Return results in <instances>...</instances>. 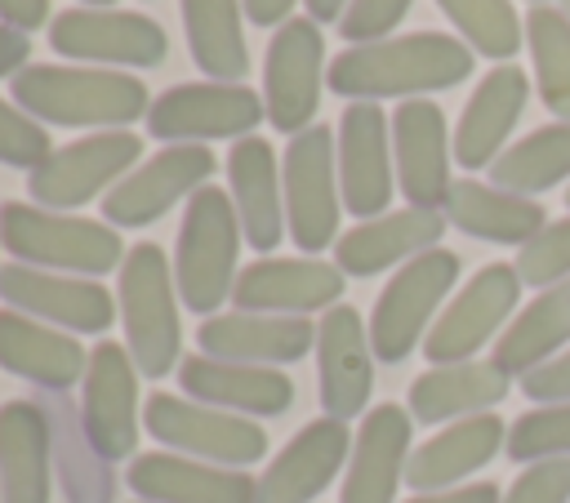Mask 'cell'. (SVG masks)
Wrapping results in <instances>:
<instances>
[{"instance_id":"cell-12","label":"cell","mask_w":570,"mask_h":503,"mask_svg":"<svg viewBox=\"0 0 570 503\" xmlns=\"http://www.w3.org/2000/svg\"><path fill=\"white\" fill-rule=\"evenodd\" d=\"M321 58L325 40L312 18H289L276 27L263 62V107L281 134L312 129V116L321 107Z\"/></svg>"},{"instance_id":"cell-35","label":"cell","mask_w":570,"mask_h":503,"mask_svg":"<svg viewBox=\"0 0 570 503\" xmlns=\"http://www.w3.org/2000/svg\"><path fill=\"white\" fill-rule=\"evenodd\" d=\"M570 343V280L539 289L512 320L508 329L494 338V365L508 378H525L530 369L548 365L552 356H561V347Z\"/></svg>"},{"instance_id":"cell-39","label":"cell","mask_w":570,"mask_h":503,"mask_svg":"<svg viewBox=\"0 0 570 503\" xmlns=\"http://www.w3.org/2000/svg\"><path fill=\"white\" fill-rule=\"evenodd\" d=\"M436 4L463 31L468 49H476L494 62H508L525 40V22L517 18L512 0H436Z\"/></svg>"},{"instance_id":"cell-2","label":"cell","mask_w":570,"mask_h":503,"mask_svg":"<svg viewBox=\"0 0 570 503\" xmlns=\"http://www.w3.org/2000/svg\"><path fill=\"white\" fill-rule=\"evenodd\" d=\"M13 102L31 116V120H49V125H102V129H120L129 120H138L142 111H151L147 102V85L125 76V71H94V67H58V62H36L22 67L13 76Z\"/></svg>"},{"instance_id":"cell-46","label":"cell","mask_w":570,"mask_h":503,"mask_svg":"<svg viewBox=\"0 0 570 503\" xmlns=\"http://www.w3.org/2000/svg\"><path fill=\"white\" fill-rule=\"evenodd\" d=\"M499 485L494 481H472V485H454V490H436V494H414L405 503H499Z\"/></svg>"},{"instance_id":"cell-49","label":"cell","mask_w":570,"mask_h":503,"mask_svg":"<svg viewBox=\"0 0 570 503\" xmlns=\"http://www.w3.org/2000/svg\"><path fill=\"white\" fill-rule=\"evenodd\" d=\"M240 4L254 27H281V22H289L285 13H294V0H240Z\"/></svg>"},{"instance_id":"cell-51","label":"cell","mask_w":570,"mask_h":503,"mask_svg":"<svg viewBox=\"0 0 570 503\" xmlns=\"http://www.w3.org/2000/svg\"><path fill=\"white\" fill-rule=\"evenodd\" d=\"M557 9H561V13H566V18H570V0H561V4H557Z\"/></svg>"},{"instance_id":"cell-50","label":"cell","mask_w":570,"mask_h":503,"mask_svg":"<svg viewBox=\"0 0 570 503\" xmlns=\"http://www.w3.org/2000/svg\"><path fill=\"white\" fill-rule=\"evenodd\" d=\"M303 9H307V18L321 27V22H338L343 9H347V0H303Z\"/></svg>"},{"instance_id":"cell-19","label":"cell","mask_w":570,"mask_h":503,"mask_svg":"<svg viewBox=\"0 0 570 503\" xmlns=\"http://www.w3.org/2000/svg\"><path fill=\"white\" fill-rule=\"evenodd\" d=\"M316 383L330 418L347 423L370 405V387H374L370 325L347 303H334L316 325Z\"/></svg>"},{"instance_id":"cell-1","label":"cell","mask_w":570,"mask_h":503,"mask_svg":"<svg viewBox=\"0 0 570 503\" xmlns=\"http://www.w3.org/2000/svg\"><path fill=\"white\" fill-rule=\"evenodd\" d=\"M472 76V49L445 31H410L387 36L374 45L343 49L325 85L352 102H379V98H419L436 89H454Z\"/></svg>"},{"instance_id":"cell-28","label":"cell","mask_w":570,"mask_h":503,"mask_svg":"<svg viewBox=\"0 0 570 503\" xmlns=\"http://www.w3.org/2000/svg\"><path fill=\"white\" fill-rule=\"evenodd\" d=\"M508 445V423L490 414H472L459 423H445L436 436H428L419 450H410L405 485L414 494H436L463 485L472 472H481L499 450Z\"/></svg>"},{"instance_id":"cell-41","label":"cell","mask_w":570,"mask_h":503,"mask_svg":"<svg viewBox=\"0 0 570 503\" xmlns=\"http://www.w3.org/2000/svg\"><path fill=\"white\" fill-rule=\"evenodd\" d=\"M512 267H517L521 285H534V289H552V285L570 280V214L552 218L534 240H525L517 249Z\"/></svg>"},{"instance_id":"cell-21","label":"cell","mask_w":570,"mask_h":503,"mask_svg":"<svg viewBox=\"0 0 570 503\" xmlns=\"http://www.w3.org/2000/svg\"><path fill=\"white\" fill-rule=\"evenodd\" d=\"M200 356L240 361V365H294L316 347V325L307 316H263V312H223L205 316L196 329Z\"/></svg>"},{"instance_id":"cell-20","label":"cell","mask_w":570,"mask_h":503,"mask_svg":"<svg viewBox=\"0 0 570 503\" xmlns=\"http://www.w3.org/2000/svg\"><path fill=\"white\" fill-rule=\"evenodd\" d=\"M343 298V272L321 258H258L236 276L232 303L263 316H307L330 312Z\"/></svg>"},{"instance_id":"cell-5","label":"cell","mask_w":570,"mask_h":503,"mask_svg":"<svg viewBox=\"0 0 570 503\" xmlns=\"http://www.w3.org/2000/svg\"><path fill=\"white\" fill-rule=\"evenodd\" d=\"M0 245L27 267L71 272L89 280L125 263V245L111 223L53 214V209H36L22 200L0 205Z\"/></svg>"},{"instance_id":"cell-22","label":"cell","mask_w":570,"mask_h":503,"mask_svg":"<svg viewBox=\"0 0 570 503\" xmlns=\"http://www.w3.org/2000/svg\"><path fill=\"white\" fill-rule=\"evenodd\" d=\"M352 432L343 418H312L258 476L254 503H312L347 463Z\"/></svg>"},{"instance_id":"cell-15","label":"cell","mask_w":570,"mask_h":503,"mask_svg":"<svg viewBox=\"0 0 570 503\" xmlns=\"http://www.w3.org/2000/svg\"><path fill=\"white\" fill-rule=\"evenodd\" d=\"M392 116L379 102H347L338 116V191L347 214L379 218L392 200Z\"/></svg>"},{"instance_id":"cell-32","label":"cell","mask_w":570,"mask_h":503,"mask_svg":"<svg viewBox=\"0 0 570 503\" xmlns=\"http://www.w3.org/2000/svg\"><path fill=\"white\" fill-rule=\"evenodd\" d=\"M441 214L463 236H476L490 245H517V249L548 227V209L539 200L503 191L494 183H476V178H454Z\"/></svg>"},{"instance_id":"cell-44","label":"cell","mask_w":570,"mask_h":503,"mask_svg":"<svg viewBox=\"0 0 570 503\" xmlns=\"http://www.w3.org/2000/svg\"><path fill=\"white\" fill-rule=\"evenodd\" d=\"M499 503H570V458L530 463Z\"/></svg>"},{"instance_id":"cell-31","label":"cell","mask_w":570,"mask_h":503,"mask_svg":"<svg viewBox=\"0 0 570 503\" xmlns=\"http://www.w3.org/2000/svg\"><path fill=\"white\" fill-rule=\"evenodd\" d=\"M40 410L49 418V450H53V476L62 485V499L67 503H116L111 458H102L98 445L89 441L80 405H71L67 392H45Z\"/></svg>"},{"instance_id":"cell-6","label":"cell","mask_w":570,"mask_h":503,"mask_svg":"<svg viewBox=\"0 0 570 503\" xmlns=\"http://www.w3.org/2000/svg\"><path fill=\"white\" fill-rule=\"evenodd\" d=\"M459 280V254L454 249H428L396 267V276L383 285L370 312V347L374 361L401 365L436 325V307L450 298Z\"/></svg>"},{"instance_id":"cell-18","label":"cell","mask_w":570,"mask_h":503,"mask_svg":"<svg viewBox=\"0 0 570 503\" xmlns=\"http://www.w3.org/2000/svg\"><path fill=\"white\" fill-rule=\"evenodd\" d=\"M0 298L13 312L53 320L67 334H102L116 320V303L98 280L62 276V272L27 267V263H4L0 267Z\"/></svg>"},{"instance_id":"cell-11","label":"cell","mask_w":570,"mask_h":503,"mask_svg":"<svg viewBox=\"0 0 570 503\" xmlns=\"http://www.w3.org/2000/svg\"><path fill=\"white\" fill-rule=\"evenodd\" d=\"M214 178V151L200 142H174L129 169L102 200V218L111 227H147L169 214L183 196H196Z\"/></svg>"},{"instance_id":"cell-40","label":"cell","mask_w":570,"mask_h":503,"mask_svg":"<svg viewBox=\"0 0 570 503\" xmlns=\"http://www.w3.org/2000/svg\"><path fill=\"white\" fill-rule=\"evenodd\" d=\"M508 458L512 463H543V458H570V401L561 405H534L517 423H508Z\"/></svg>"},{"instance_id":"cell-30","label":"cell","mask_w":570,"mask_h":503,"mask_svg":"<svg viewBox=\"0 0 570 503\" xmlns=\"http://www.w3.org/2000/svg\"><path fill=\"white\" fill-rule=\"evenodd\" d=\"M0 369L36 383L40 392H67L89 369V352L76 343V334L40 325L36 316H22L13 307L0 312Z\"/></svg>"},{"instance_id":"cell-48","label":"cell","mask_w":570,"mask_h":503,"mask_svg":"<svg viewBox=\"0 0 570 503\" xmlns=\"http://www.w3.org/2000/svg\"><path fill=\"white\" fill-rule=\"evenodd\" d=\"M27 53H31L27 31H13L0 22V76H18L27 67Z\"/></svg>"},{"instance_id":"cell-25","label":"cell","mask_w":570,"mask_h":503,"mask_svg":"<svg viewBox=\"0 0 570 503\" xmlns=\"http://www.w3.org/2000/svg\"><path fill=\"white\" fill-rule=\"evenodd\" d=\"M525 98L530 80L517 62H499L494 71H485L454 125V160L463 169H490L503 156V142L525 111Z\"/></svg>"},{"instance_id":"cell-8","label":"cell","mask_w":570,"mask_h":503,"mask_svg":"<svg viewBox=\"0 0 570 503\" xmlns=\"http://www.w3.org/2000/svg\"><path fill=\"white\" fill-rule=\"evenodd\" d=\"M281 191H285V227L289 240L303 254H321L338 231V151L330 125H312L289 138L285 165H281Z\"/></svg>"},{"instance_id":"cell-17","label":"cell","mask_w":570,"mask_h":503,"mask_svg":"<svg viewBox=\"0 0 570 503\" xmlns=\"http://www.w3.org/2000/svg\"><path fill=\"white\" fill-rule=\"evenodd\" d=\"M392 160H396V187L414 209H445V196L454 187L450 160L454 142L445 134V111L428 98H405L392 111Z\"/></svg>"},{"instance_id":"cell-29","label":"cell","mask_w":570,"mask_h":503,"mask_svg":"<svg viewBox=\"0 0 570 503\" xmlns=\"http://www.w3.org/2000/svg\"><path fill=\"white\" fill-rule=\"evenodd\" d=\"M227 183L232 205L240 218V236L249 249H276L285 236V191H281V165L267 138H236L227 151Z\"/></svg>"},{"instance_id":"cell-54","label":"cell","mask_w":570,"mask_h":503,"mask_svg":"<svg viewBox=\"0 0 570 503\" xmlns=\"http://www.w3.org/2000/svg\"><path fill=\"white\" fill-rule=\"evenodd\" d=\"M534 4H543V0H534Z\"/></svg>"},{"instance_id":"cell-4","label":"cell","mask_w":570,"mask_h":503,"mask_svg":"<svg viewBox=\"0 0 570 503\" xmlns=\"http://www.w3.org/2000/svg\"><path fill=\"white\" fill-rule=\"evenodd\" d=\"M120 320H125V347L142 378H165L178 369L183 325H178V285L165 249L156 240H142L120 263Z\"/></svg>"},{"instance_id":"cell-33","label":"cell","mask_w":570,"mask_h":503,"mask_svg":"<svg viewBox=\"0 0 570 503\" xmlns=\"http://www.w3.org/2000/svg\"><path fill=\"white\" fill-rule=\"evenodd\" d=\"M53 450L40 401L0 405V503H49Z\"/></svg>"},{"instance_id":"cell-26","label":"cell","mask_w":570,"mask_h":503,"mask_svg":"<svg viewBox=\"0 0 570 503\" xmlns=\"http://www.w3.org/2000/svg\"><path fill=\"white\" fill-rule=\"evenodd\" d=\"M445 231V214L441 209H392L379 218L356 223L352 231H343L334 240V267L343 276H379L392 263H410L428 249H436Z\"/></svg>"},{"instance_id":"cell-23","label":"cell","mask_w":570,"mask_h":503,"mask_svg":"<svg viewBox=\"0 0 570 503\" xmlns=\"http://www.w3.org/2000/svg\"><path fill=\"white\" fill-rule=\"evenodd\" d=\"M405 463H410V410L392 401L365 410L347 454L338 503H392L405 481Z\"/></svg>"},{"instance_id":"cell-7","label":"cell","mask_w":570,"mask_h":503,"mask_svg":"<svg viewBox=\"0 0 570 503\" xmlns=\"http://www.w3.org/2000/svg\"><path fill=\"white\" fill-rule=\"evenodd\" d=\"M142 423L160 445H169L174 454L200 458V463L245 467V463H258L267 454V432L258 423H249L245 414L200 405L191 396L151 392L142 405Z\"/></svg>"},{"instance_id":"cell-16","label":"cell","mask_w":570,"mask_h":503,"mask_svg":"<svg viewBox=\"0 0 570 503\" xmlns=\"http://www.w3.org/2000/svg\"><path fill=\"white\" fill-rule=\"evenodd\" d=\"M80 418L102 458H129L138 445V365L129 347L102 338L89 347Z\"/></svg>"},{"instance_id":"cell-43","label":"cell","mask_w":570,"mask_h":503,"mask_svg":"<svg viewBox=\"0 0 570 503\" xmlns=\"http://www.w3.org/2000/svg\"><path fill=\"white\" fill-rule=\"evenodd\" d=\"M414 0H347L343 18H338V31L347 45H374V40H387L392 27L410 13Z\"/></svg>"},{"instance_id":"cell-13","label":"cell","mask_w":570,"mask_h":503,"mask_svg":"<svg viewBox=\"0 0 570 503\" xmlns=\"http://www.w3.org/2000/svg\"><path fill=\"white\" fill-rule=\"evenodd\" d=\"M267 116L249 85H174L147 111V134L160 142H205V138H249Z\"/></svg>"},{"instance_id":"cell-27","label":"cell","mask_w":570,"mask_h":503,"mask_svg":"<svg viewBox=\"0 0 570 503\" xmlns=\"http://www.w3.org/2000/svg\"><path fill=\"white\" fill-rule=\"evenodd\" d=\"M178 383L191 401L227 410V414H258L276 418L294 405V383L285 369L272 365H240V361H214V356H187L178 365Z\"/></svg>"},{"instance_id":"cell-24","label":"cell","mask_w":570,"mask_h":503,"mask_svg":"<svg viewBox=\"0 0 570 503\" xmlns=\"http://www.w3.org/2000/svg\"><path fill=\"white\" fill-rule=\"evenodd\" d=\"M125 481L142 503H254L258 494V481H249L240 467H218L169 450L134 454Z\"/></svg>"},{"instance_id":"cell-52","label":"cell","mask_w":570,"mask_h":503,"mask_svg":"<svg viewBox=\"0 0 570 503\" xmlns=\"http://www.w3.org/2000/svg\"><path fill=\"white\" fill-rule=\"evenodd\" d=\"M85 4H111V0H85Z\"/></svg>"},{"instance_id":"cell-36","label":"cell","mask_w":570,"mask_h":503,"mask_svg":"<svg viewBox=\"0 0 570 503\" xmlns=\"http://www.w3.org/2000/svg\"><path fill=\"white\" fill-rule=\"evenodd\" d=\"M240 0H183V31L191 62L218 85H236L249 71V49L240 31Z\"/></svg>"},{"instance_id":"cell-42","label":"cell","mask_w":570,"mask_h":503,"mask_svg":"<svg viewBox=\"0 0 570 503\" xmlns=\"http://www.w3.org/2000/svg\"><path fill=\"white\" fill-rule=\"evenodd\" d=\"M49 134L13 102L0 98V165H13V169H36L45 156H49Z\"/></svg>"},{"instance_id":"cell-9","label":"cell","mask_w":570,"mask_h":503,"mask_svg":"<svg viewBox=\"0 0 570 503\" xmlns=\"http://www.w3.org/2000/svg\"><path fill=\"white\" fill-rule=\"evenodd\" d=\"M517 298H521V276L512 263H485L436 316V325L423 338V356L432 365H459V361H476V352L499 338L508 329V320L517 316Z\"/></svg>"},{"instance_id":"cell-37","label":"cell","mask_w":570,"mask_h":503,"mask_svg":"<svg viewBox=\"0 0 570 503\" xmlns=\"http://www.w3.org/2000/svg\"><path fill=\"white\" fill-rule=\"evenodd\" d=\"M570 178V120H552L521 142L503 147V156L490 165V183L517 196H539Z\"/></svg>"},{"instance_id":"cell-10","label":"cell","mask_w":570,"mask_h":503,"mask_svg":"<svg viewBox=\"0 0 570 503\" xmlns=\"http://www.w3.org/2000/svg\"><path fill=\"white\" fill-rule=\"evenodd\" d=\"M138 156H142L138 134L102 129V134H89L80 142H67V147L49 151L27 174V191L45 209H76V205H89L102 187H116L134 169Z\"/></svg>"},{"instance_id":"cell-45","label":"cell","mask_w":570,"mask_h":503,"mask_svg":"<svg viewBox=\"0 0 570 503\" xmlns=\"http://www.w3.org/2000/svg\"><path fill=\"white\" fill-rule=\"evenodd\" d=\"M521 392H525L530 401H539V405H561V401H570V347H566L561 356H552L548 365L530 369V374L521 378Z\"/></svg>"},{"instance_id":"cell-34","label":"cell","mask_w":570,"mask_h":503,"mask_svg":"<svg viewBox=\"0 0 570 503\" xmlns=\"http://www.w3.org/2000/svg\"><path fill=\"white\" fill-rule=\"evenodd\" d=\"M512 378L494 361H459L432 365L410 383V418L419 423H459L472 414H490L508 396Z\"/></svg>"},{"instance_id":"cell-14","label":"cell","mask_w":570,"mask_h":503,"mask_svg":"<svg viewBox=\"0 0 570 503\" xmlns=\"http://www.w3.org/2000/svg\"><path fill=\"white\" fill-rule=\"evenodd\" d=\"M49 45L76 62H120V67H160L169 36L147 13L125 9H67L49 22Z\"/></svg>"},{"instance_id":"cell-38","label":"cell","mask_w":570,"mask_h":503,"mask_svg":"<svg viewBox=\"0 0 570 503\" xmlns=\"http://www.w3.org/2000/svg\"><path fill=\"white\" fill-rule=\"evenodd\" d=\"M525 45L534 58L539 98L557 120H570V18L552 4L525 13Z\"/></svg>"},{"instance_id":"cell-47","label":"cell","mask_w":570,"mask_h":503,"mask_svg":"<svg viewBox=\"0 0 570 503\" xmlns=\"http://www.w3.org/2000/svg\"><path fill=\"white\" fill-rule=\"evenodd\" d=\"M49 18V0H0V22L13 31H31Z\"/></svg>"},{"instance_id":"cell-53","label":"cell","mask_w":570,"mask_h":503,"mask_svg":"<svg viewBox=\"0 0 570 503\" xmlns=\"http://www.w3.org/2000/svg\"><path fill=\"white\" fill-rule=\"evenodd\" d=\"M566 205H570V191H566Z\"/></svg>"},{"instance_id":"cell-3","label":"cell","mask_w":570,"mask_h":503,"mask_svg":"<svg viewBox=\"0 0 570 503\" xmlns=\"http://www.w3.org/2000/svg\"><path fill=\"white\" fill-rule=\"evenodd\" d=\"M236 254H240V218L227 191L200 187L187 196L183 223H178V249H174V285L178 298L196 316H218V303L236 289Z\"/></svg>"}]
</instances>
